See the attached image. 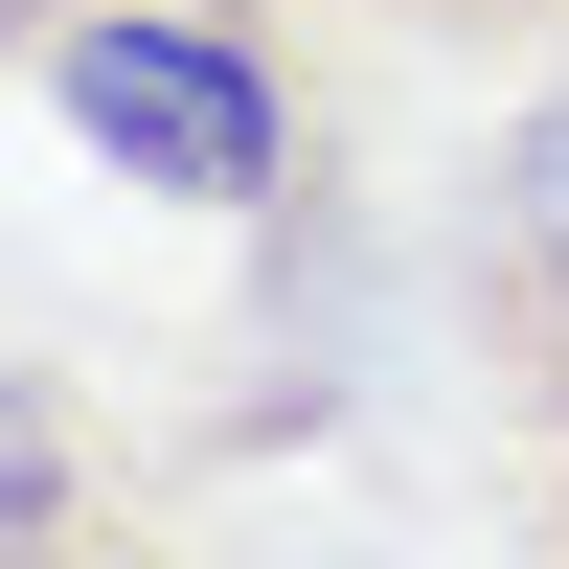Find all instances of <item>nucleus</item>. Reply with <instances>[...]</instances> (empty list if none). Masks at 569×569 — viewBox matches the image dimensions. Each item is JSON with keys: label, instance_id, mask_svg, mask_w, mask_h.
Segmentation results:
<instances>
[{"label": "nucleus", "instance_id": "1", "mask_svg": "<svg viewBox=\"0 0 569 569\" xmlns=\"http://www.w3.org/2000/svg\"><path fill=\"white\" fill-rule=\"evenodd\" d=\"M46 91H69V137L114 182H160V206H273L297 182V46L251 23V0H91L69 46H46Z\"/></svg>", "mask_w": 569, "mask_h": 569}, {"label": "nucleus", "instance_id": "2", "mask_svg": "<svg viewBox=\"0 0 569 569\" xmlns=\"http://www.w3.org/2000/svg\"><path fill=\"white\" fill-rule=\"evenodd\" d=\"M456 342H479L501 433H525V479H547L569 456V69H525V114L456 182Z\"/></svg>", "mask_w": 569, "mask_h": 569}, {"label": "nucleus", "instance_id": "3", "mask_svg": "<svg viewBox=\"0 0 569 569\" xmlns=\"http://www.w3.org/2000/svg\"><path fill=\"white\" fill-rule=\"evenodd\" d=\"M137 547V479L46 365H0V569H114Z\"/></svg>", "mask_w": 569, "mask_h": 569}, {"label": "nucleus", "instance_id": "4", "mask_svg": "<svg viewBox=\"0 0 569 569\" xmlns=\"http://www.w3.org/2000/svg\"><path fill=\"white\" fill-rule=\"evenodd\" d=\"M273 23V0H251ZM297 23H342V46H456V69H569V0H297Z\"/></svg>", "mask_w": 569, "mask_h": 569}, {"label": "nucleus", "instance_id": "5", "mask_svg": "<svg viewBox=\"0 0 569 569\" xmlns=\"http://www.w3.org/2000/svg\"><path fill=\"white\" fill-rule=\"evenodd\" d=\"M91 23V0H0V69H46V46H69Z\"/></svg>", "mask_w": 569, "mask_h": 569}, {"label": "nucleus", "instance_id": "6", "mask_svg": "<svg viewBox=\"0 0 569 569\" xmlns=\"http://www.w3.org/2000/svg\"><path fill=\"white\" fill-rule=\"evenodd\" d=\"M525 569H569V456H547V479H525Z\"/></svg>", "mask_w": 569, "mask_h": 569}]
</instances>
